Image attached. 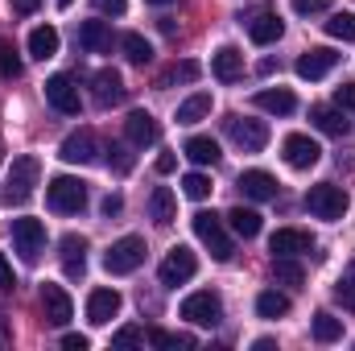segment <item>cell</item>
I'll list each match as a JSON object with an SVG mask.
<instances>
[{
    "mask_svg": "<svg viewBox=\"0 0 355 351\" xmlns=\"http://www.w3.org/2000/svg\"><path fill=\"white\" fill-rule=\"evenodd\" d=\"M37 178H42V162H37L33 153L12 157L8 178H4V198H8V203H29V194H33Z\"/></svg>",
    "mask_w": 355,
    "mask_h": 351,
    "instance_id": "6da1fadb",
    "label": "cell"
},
{
    "mask_svg": "<svg viewBox=\"0 0 355 351\" xmlns=\"http://www.w3.org/2000/svg\"><path fill=\"white\" fill-rule=\"evenodd\" d=\"M46 203L58 215H79L87 207V186L71 174H58V178H50V186H46Z\"/></svg>",
    "mask_w": 355,
    "mask_h": 351,
    "instance_id": "7a4b0ae2",
    "label": "cell"
},
{
    "mask_svg": "<svg viewBox=\"0 0 355 351\" xmlns=\"http://www.w3.org/2000/svg\"><path fill=\"white\" fill-rule=\"evenodd\" d=\"M306 211L314 215V219H343L347 215V194L339 190V186H331V182H318V186H310V194H306Z\"/></svg>",
    "mask_w": 355,
    "mask_h": 351,
    "instance_id": "3957f363",
    "label": "cell"
},
{
    "mask_svg": "<svg viewBox=\"0 0 355 351\" xmlns=\"http://www.w3.org/2000/svg\"><path fill=\"white\" fill-rule=\"evenodd\" d=\"M194 236L211 248L215 261H232V240H227L223 219H219L215 211H198V215H194Z\"/></svg>",
    "mask_w": 355,
    "mask_h": 351,
    "instance_id": "277c9868",
    "label": "cell"
},
{
    "mask_svg": "<svg viewBox=\"0 0 355 351\" xmlns=\"http://www.w3.org/2000/svg\"><path fill=\"white\" fill-rule=\"evenodd\" d=\"M141 261H145V240H141V236H124V240H116V244L103 252V268L116 273V277L141 268Z\"/></svg>",
    "mask_w": 355,
    "mask_h": 351,
    "instance_id": "5b68a950",
    "label": "cell"
},
{
    "mask_svg": "<svg viewBox=\"0 0 355 351\" xmlns=\"http://www.w3.org/2000/svg\"><path fill=\"white\" fill-rule=\"evenodd\" d=\"M178 314H182L186 323H194V327H215V323L223 318V302H219V293L198 289V293H190V298L182 302Z\"/></svg>",
    "mask_w": 355,
    "mask_h": 351,
    "instance_id": "8992f818",
    "label": "cell"
},
{
    "mask_svg": "<svg viewBox=\"0 0 355 351\" xmlns=\"http://www.w3.org/2000/svg\"><path fill=\"white\" fill-rule=\"evenodd\" d=\"M227 137L244 149V153H261L268 145V124L265 120H244V116H227Z\"/></svg>",
    "mask_w": 355,
    "mask_h": 351,
    "instance_id": "52a82bcc",
    "label": "cell"
},
{
    "mask_svg": "<svg viewBox=\"0 0 355 351\" xmlns=\"http://www.w3.org/2000/svg\"><path fill=\"white\" fill-rule=\"evenodd\" d=\"M198 273V257L186 248V244H178V248H170L166 252V261H162V268H157V277H162V285H186L190 277Z\"/></svg>",
    "mask_w": 355,
    "mask_h": 351,
    "instance_id": "ba28073f",
    "label": "cell"
},
{
    "mask_svg": "<svg viewBox=\"0 0 355 351\" xmlns=\"http://www.w3.org/2000/svg\"><path fill=\"white\" fill-rule=\"evenodd\" d=\"M12 248H17L25 261H37L42 248H46V228H42V219H12Z\"/></svg>",
    "mask_w": 355,
    "mask_h": 351,
    "instance_id": "9c48e42d",
    "label": "cell"
},
{
    "mask_svg": "<svg viewBox=\"0 0 355 351\" xmlns=\"http://www.w3.org/2000/svg\"><path fill=\"white\" fill-rule=\"evenodd\" d=\"M46 99H50L62 116H79V108H83L79 87H75L71 75H50V79H46Z\"/></svg>",
    "mask_w": 355,
    "mask_h": 351,
    "instance_id": "30bf717a",
    "label": "cell"
},
{
    "mask_svg": "<svg viewBox=\"0 0 355 351\" xmlns=\"http://www.w3.org/2000/svg\"><path fill=\"white\" fill-rule=\"evenodd\" d=\"M281 149H285V162H289L293 170H310V166H318V157H322L318 141H310L306 132H289Z\"/></svg>",
    "mask_w": 355,
    "mask_h": 351,
    "instance_id": "8fae6325",
    "label": "cell"
},
{
    "mask_svg": "<svg viewBox=\"0 0 355 351\" xmlns=\"http://www.w3.org/2000/svg\"><path fill=\"white\" fill-rule=\"evenodd\" d=\"M42 310H46V323H50V327H67L71 314H75L67 289H62V285H50V281L42 285Z\"/></svg>",
    "mask_w": 355,
    "mask_h": 351,
    "instance_id": "7c38bea8",
    "label": "cell"
},
{
    "mask_svg": "<svg viewBox=\"0 0 355 351\" xmlns=\"http://www.w3.org/2000/svg\"><path fill=\"white\" fill-rule=\"evenodd\" d=\"M335 62H339V54H335L331 46H314V50H306V54L297 58V75L314 83V79L331 75V71H335Z\"/></svg>",
    "mask_w": 355,
    "mask_h": 351,
    "instance_id": "4fadbf2b",
    "label": "cell"
},
{
    "mask_svg": "<svg viewBox=\"0 0 355 351\" xmlns=\"http://www.w3.org/2000/svg\"><path fill=\"white\" fill-rule=\"evenodd\" d=\"M124 132H128V141H132L137 149H145V145H157V137H162L157 120H153V116H149L145 108L128 112V120H124Z\"/></svg>",
    "mask_w": 355,
    "mask_h": 351,
    "instance_id": "5bb4252c",
    "label": "cell"
},
{
    "mask_svg": "<svg viewBox=\"0 0 355 351\" xmlns=\"http://www.w3.org/2000/svg\"><path fill=\"white\" fill-rule=\"evenodd\" d=\"M268 248H272V257H302V252L314 248V236L297 232V228H281V232H272Z\"/></svg>",
    "mask_w": 355,
    "mask_h": 351,
    "instance_id": "9a60e30c",
    "label": "cell"
},
{
    "mask_svg": "<svg viewBox=\"0 0 355 351\" xmlns=\"http://www.w3.org/2000/svg\"><path fill=\"white\" fill-rule=\"evenodd\" d=\"M116 314H120V293L116 289H91V298H87L91 327H107Z\"/></svg>",
    "mask_w": 355,
    "mask_h": 351,
    "instance_id": "2e32d148",
    "label": "cell"
},
{
    "mask_svg": "<svg viewBox=\"0 0 355 351\" xmlns=\"http://www.w3.org/2000/svg\"><path fill=\"white\" fill-rule=\"evenodd\" d=\"M58 157L71 162V166H87V162H95V132H91V128L71 132V137L62 141V153H58Z\"/></svg>",
    "mask_w": 355,
    "mask_h": 351,
    "instance_id": "e0dca14e",
    "label": "cell"
},
{
    "mask_svg": "<svg viewBox=\"0 0 355 351\" xmlns=\"http://www.w3.org/2000/svg\"><path fill=\"white\" fill-rule=\"evenodd\" d=\"M91 87H95V103H99V108H112V103L124 99V79H120V71H112V67L95 71Z\"/></svg>",
    "mask_w": 355,
    "mask_h": 351,
    "instance_id": "ac0fdd59",
    "label": "cell"
},
{
    "mask_svg": "<svg viewBox=\"0 0 355 351\" xmlns=\"http://www.w3.org/2000/svg\"><path fill=\"white\" fill-rule=\"evenodd\" d=\"M281 33H285V25H281V17H277L272 8H261V12L248 21V37H252L257 46H272Z\"/></svg>",
    "mask_w": 355,
    "mask_h": 351,
    "instance_id": "d6986e66",
    "label": "cell"
},
{
    "mask_svg": "<svg viewBox=\"0 0 355 351\" xmlns=\"http://www.w3.org/2000/svg\"><path fill=\"white\" fill-rule=\"evenodd\" d=\"M211 71H215V79H219V83H236V79L244 75V54H240L236 46H223V50H215Z\"/></svg>",
    "mask_w": 355,
    "mask_h": 351,
    "instance_id": "ffe728a7",
    "label": "cell"
},
{
    "mask_svg": "<svg viewBox=\"0 0 355 351\" xmlns=\"http://www.w3.org/2000/svg\"><path fill=\"white\" fill-rule=\"evenodd\" d=\"M58 252H62V268H67V277H83V268H87V240L83 236H62V244H58Z\"/></svg>",
    "mask_w": 355,
    "mask_h": 351,
    "instance_id": "44dd1931",
    "label": "cell"
},
{
    "mask_svg": "<svg viewBox=\"0 0 355 351\" xmlns=\"http://www.w3.org/2000/svg\"><path fill=\"white\" fill-rule=\"evenodd\" d=\"M240 190H244V198L268 203V198H277V178L265 174V170H244L240 174Z\"/></svg>",
    "mask_w": 355,
    "mask_h": 351,
    "instance_id": "7402d4cb",
    "label": "cell"
},
{
    "mask_svg": "<svg viewBox=\"0 0 355 351\" xmlns=\"http://www.w3.org/2000/svg\"><path fill=\"white\" fill-rule=\"evenodd\" d=\"M79 46L91 54H107L112 50V25L107 21H83L79 25Z\"/></svg>",
    "mask_w": 355,
    "mask_h": 351,
    "instance_id": "603a6c76",
    "label": "cell"
},
{
    "mask_svg": "<svg viewBox=\"0 0 355 351\" xmlns=\"http://www.w3.org/2000/svg\"><path fill=\"white\" fill-rule=\"evenodd\" d=\"M149 219L162 223V228L178 219V203H174V190H170V186H157V190L149 194Z\"/></svg>",
    "mask_w": 355,
    "mask_h": 351,
    "instance_id": "cb8c5ba5",
    "label": "cell"
},
{
    "mask_svg": "<svg viewBox=\"0 0 355 351\" xmlns=\"http://www.w3.org/2000/svg\"><path fill=\"white\" fill-rule=\"evenodd\" d=\"M310 120H314V128L318 132H327V137H347V120H343V112H335V108H327V103H318V108H310Z\"/></svg>",
    "mask_w": 355,
    "mask_h": 351,
    "instance_id": "d4e9b609",
    "label": "cell"
},
{
    "mask_svg": "<svg viewBox=\"0 0 355 351\" xmlns=\"http://www.w3.org/2000/svg\"><path fill=\"white\" fill-rule=\"evenodd\" d=\"M257 108L272 112V116H289L297 108V99H293V91H285V87H268V91H257Z\"/></svg>",
    "mask_w": 355,
    "mask_h": 351,
    "instance_id": "484cf974",
    "label": "cell"
},
{
    "mask_svg": "<svg viewBox=\"0 0 355 351\" xmlns=\"http://www.w3.org/2000/svg\"><path fill=\"white\" fill-rule=\"evenodd\" d=\"M29 54H33L37 62L54 58V54H58V29H54V25H37V29L29 33Z\"/></svg>",
    "mask_w": 355,
    "mask_h": 351,
    "instance_id": "4316f807",
    "label": "cell"
},
{
    "mask_svg": "<svg viewBox=\"0 0 355 351\" xmlns=\"http://www.w3.org/2000/svg\"><path fill=\"white\" fill-rule=\"evenodd\" d=\"M207 116H211V95H207V91H194L190 99L178 103V124H198V120H207Z\"/></svg>",
    "mask_w": 355,
    "mask_h": 351,
    "instance_id": "83f0119b",
    "label": "cell"
},
{
    "mask_svg": "<svg viewBox=\"0 0 355 351\" xmlns=\"http://www.w3.org/2000/svg\"><path fill=\"white\" fill-rule=\"evenodd\" d=\"M227 223H232V232L244 236V240L261 236V215H257L252 207H232V211H227Z\"/></svg>",
    "mask_w": 355,
    "mask_h": 351,
    "instance_id": "f1b7e54d",
    "label": "cell"
},
{
    "mask_svg": "<svg viewBox=\"0 0 355 351\" xmlns=\"http://www.w3.org/2000/svg\"><path fill=\"white\" fill-rule=\"evenodd\" d=\"M182 153H186L194 166H215V162H219V145H215L211 137H190Z\"/></svg>",
    "mask_w": 355,
    "mask_h": 351,
    "instance_id": "f546056e",
    "label": "cell"
},
{
    "mask_svg": "<svg viewBox=\"0 0 355 351\" xmlns=\"http://www.w3.org/2000/svg\"><path fill=\"white\" fill-rule=\"evenodd\" d=\"M314 339L318 343H339L343 339V318H335L331 310H318L314 314Z\"/></svg>",
    "mask_w": 355,
    "mask_h": 351,
    "instance_id": "4dcf8cb0",
    "label": "cell"
},
{
    "mask_svg": "<svg viewBox=\"0 0 355 351\" xmlns=\"http://www.w3.org/2000/svg\"><path fill=\"white\" fill-rule=\"evenodd\" d=\"M120 50H124V58L137 62V67H145V62L153 58V46H149L141 33H124V37H120Z\"/></svg>",
    "mask_w": 355,
    "mask_h": 351,
    "instance_id": "1f68e13d",
    "label": "cell"
},
{
    "mask_svg": "<svg viewBox=\"0 0 355 351\" xmlns=\"http://www.w3.org/2000/svg\"><path fill=\"white\" fill-rule=\"evenodd\" d=\"M272 281H277V285H302L306 273H302V264L293 261V257H277V261H272Z\"/></svg>",
    "mask_w": 355,
    "mask_h": 351,
    "instance_id": "d6a6232c",
    "label": "cell"
},
{
    "mask_svg": "<svg viewBox=\"0 0 355 351\" xmlns=\"http://www.w3.org/2000/svg\"><path fill=\"white\" fill-rule=\"evenodd\" d=\"M257 314H261V318H281V314H289V298L277 293V289H265V293L257 298Z\"/></svg>",
    "mask_w": 355,
    "mask_h": 351,
    "instance_id": "836d02e7",
    "label": "cell"
},
{
    "mask_svg": "<svg viewBox=\"0 0 355 351\" xmlns=\"http://www.w3.org/2000/svg\"><path fill=\"white\" fill-rule=\"evenodd\" d=\"M327 33L339 37V42H355V12H331Z\"/></svg>",
    "mask_w": 355,
    "mask_h": 351,
    "instance_id": "e575fe53",
    "label": "cell"
},
{
    "mask_svg": "<svg viewBox=\"0 0 355 351\" xmlns=\"http://www.w3.org/2000/svg\"><path fill=\"white\" fill-rule=\"evenodd\" d=\"M194 79H198V62H190V58H186V62H174V67L162 75V87H174V83H194Z\"/></svg>",
    "mask_w": 355,
    "mask_h": 351,
    "instance_id": "d590c367",
    "label": "cell"
},
{
    "mask_svg": "<svg viewBox=\"0 0 355 351\" xmlns=\"http://www.w3.org/2000/svg\"><path fill=\"white\" fill-rule=\"evenodd\" d=\"M103 153H107V166H112L116 174H128V170L137 166V157H132V153H128V145H120V141H112Z\"/></svg>",
    "mask_w": 355,
    "mask_h": 351,
    "instance_id": "8d00e7d4",
    "label": "cell"
},
{
    "mask_svg": "<svg viewBox=\"0 0 355 351\" xmlns=\"http://www.w3.org/2000/svg\"><path fill=\"white\" fill-rule=\"evenodd\" d=\"M182 190H186V198H194V203H202V198H211V178L207 174H186L182 178Z\"/></svg>",
    "mask_w": 355,
    "mask_h": 351,
    "instance_id": "74e56055",
    "label": "cell"
},
{
    "mask_svg": "<svg viewBox=\"0 0 355 351\" xmlns=\"http://www.w3.org/2000/svg\"><path fill=\"white\" fill-rule=\"evenodd\" d=\"M21 58H17V50H12V42H0V75L4 79H21Z\"/></svg>",
    "mask_w": 355,
    "mask_h": 351,
    "instance_id": "f35d334b",
    "label": "cell"
},
{
    "mask_svg": "<svg viewBox=\"0 0 355 351\" xmlns=\"http://www.w3.org/2000/svg\"><path fill=\"white\" fill-rule=\"evenodd\" d=\"M149 343H153V348H166V351L194 348V339H190V335H170V331H149Z\"/></svg>",
    "mask_w": 355,
    "mask_h": 351,
    "instance_id": "ab89813d",
    "label": "cell"
},
{
    "mask_svg": "<svg viewBox=\"0 0 355 351\" xmlns=\"http://www.w3.org/2000/svg\"><path fill=\"white\" fill-rule=\"evenodd\" d=\"M145 343V331H137V327H124V331H116L112 335V348L124 351V348H141Z\"/></svg>",
    "mask_w": 355,
    "mask_h": 351,
    "instance_id": "60d3db41",
    "label": "cell"
},
{
    "mask_svg": "<svg viewBox=\"0 0 355 351\" xmlns=\"http://www.w3.org/2000/svg\"><path fill=\"white\" fill-rule=\"evenodd\" d=\"M335 302H343L347 310H355V277H343V281L335 285Z\"/></svg>",
    "mask_w": 355,
    "mask_h": 351,
    "instance_id": "b9f144b4",
    "label": "cell"
},
{
    "mask_svg": "<svg viewBox=\"0 0 355 351\" xmlns=\"http://www.w3.org/2000/svg\"><path fill=\"white\" fill-rule=\"evenodd\" d=\"M335 103L347 108V112H355V83H343V87L335 91Z\"/></svg>",
    "mask_w": 355,
    "mask_h": 351,
    "instance_id": "7bdbcfd3",
    "label": "cell"
},
{
    "mask_svg": "<svg viewBox=\"0 0 355 351\" xmlns=\"http://www.w3.org/2000/svg\"><path fill=\"white\" fill-rule=\"evenodd\" d=\"M322 8H327V0H293V12H302V17H314Z\"/></svg>",
    "mask_w": 355,
    "mask_h": 351,
    "instance_id": "ee69618b",
    "label": "cell"
},
{
    "mask_svg": "<svg viewBox=\"0 0 355 351\" xmlns=\"http://www.w3.org/2000/svg\"><path fill=\"white\" fill-rule=\"evenodd\" d=\"M12 285H17V277H12V268H8L4 252H0V293H12Z\"/></svg>",
    "mask_w": 355,
    "mask_h": 351,
    "instance_id": "f6af8a7d",
    "label": "cell"
},
{
    "mask_svg": "<svg viewBox=\"0 0 355 351\" xmlns=\"http://www.w3.org/2000/svg\"><path fill=\"white\" fill-rule=\"evenodd\" d=\"M99 211H103V215H107V219H112V215H120V211H124V198H120V194H107V198H103V207H99Z\"/></svg>",
    "mask_w": 355,
    "mask_h": 351,
    "instance_id": "bcb514c9",
    "label": "cell"
},
{
    "mask_svg": "<svg viewBox=\"0 0 355 351\" xmlns=\"http://www.w3.org/2000/svg\"><path fill=\"white\" fill-rule=\"evenodd\" d=\"M99 4V12H112V17H124V8H128V0H95Z\"/></svg>",
    "mask_w": 355,
    "mask_h": 351,
    "instance_id": "7dc6e473",
    "label": "cell"
},
{
    "mask_svg": "<svg viewBox=\"0 0 355 351\" xmlns=\"http://www.w3.org/2000/svg\"><path fill=\"white\" fill-rule=\"evenodd\" d=\"M62 348H67V351H87L91 339H87V335H62Z\"/></svg>",
    "mask_w": 355,
    "mask_h": 351,
    "instance_id": "c3c4849f",
    "label": "cell"
},
{
    "mask_svg": "<svg viewBox=\"0 0 355 351\" xmlns=\"http://www.w3.org/2000/svg\"><path fill=\"white\" fill-rule=\"evenodd\" d=\"M178 170V157L174 153H162V157H157V174H174Z\"/></svg>",
    "mask_w": 355,
    "mask_h": 351,
    "instance_id": "681fc988",
    "label": "cell"
},
{
    "mask_svg": "<svg viewBox=\"0 0 355 351\" xmlns=\"http://www.w3.org/2000/svg\"><path fill=\"white\" fill-rule=\"evenodd\" d=\"M37 4H42V0H12V8H17V12H33Z\"/></svg>",
    "mask_w": 355,
    "mask_h": 351,
    "instance_id": "f907efd6",
    "label": "cell"
},
{
    "mask_svg": "<svg viewBox=\"0 0 355 351\" xmlns=\"http://www.w3.org/2000/svg\"><path fill=\"white\" fill-rule=\"evenodd\" d=\"M71 4H75V0H58V8H71Z\"/></svg>",
    "mask_w": 355,
    "mask_h": 351,
    "instance_id": "816d5d0a",
    "label": "cell"
},
{
    "mask_svg": "<svg viewBox=\"0 0 355 351\" xmlns=\"http://www.w3.org/2000/svg\"><path fill=\"white\" fill-rule=\"evenodd\" d=\"M149 4H174V0H149Z\"/></svg>",
    "mask_w": 355,
    "mask_h": 351,
    "instance_id": "f5cc1de1",
    "label": "cell"
}]
</instances>
